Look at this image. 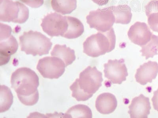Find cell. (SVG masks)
Segmentation results:
<instances>
[{"mask_svg":"<svg viewBox=\"0 0 158 118\" xmlns=\"http://www.w3.org/2000/svg\"><path fill=\"white\" fill-rule=\"evenodd\" d=\"M70 88L72 91V97L78 101H86L93 96V95L86 93L80 88L77 79L70 86Z\"/></svg>","mask_w":158,"mask_h":118,"instance_id":"cell-23","label":"cell"},{"mask_svg":"<svg viewBox=\"0 0 158 118\" xmlns=\"http://www.w3.org/2000/svg\"><path fill=\"white\" fill-rule=\"evenodd\" d=\"M93 2L100 6H104L106 5L109 0H92Z\"/></svg>","mask_w":158,"mask_h":118,"instance_id":"cell-26","label":"cell"},{"mask_svg":"<svg viewBox=\"0 0 158 118\" xmlns=\"http://www.w3.org/2000/svg\"><path fill=\"white\" fill-rule=\"evenodd\" d=\"M13 102V96L10 89L5 85H1L0 113L9 110Z\"/></svg>","mask_w":158,"mask_h":118,"instance_id":"cell-21","label":"cell"},{"mask_svg":"<svg viewBox=\"0 0 158 118\" xmlns=\"http://www.w3.org/2000/svg\"><path fill=\"white\" fill-rule=\"evenodd\" d=\"M23 2L31 7L36 8L43 5L44 0H24Z\"/></svg>","mask_w":158,"mask_h":118,"instance_id":"cell-24","label":"cell"},{"mask_svg":"<svg viewBox=\"0 0 158 118\" xmlns=\"http://www.w3.org/2000/svg\"><path fill=\"white\" fill-rule=\"evenodd\" d=\"M79 87L87 94L94 95L102 86V73L96 67L89 66L81 72L77 79Z\"/></svg>","mask_w":158,"mask_h":118,"instance_id":"cell-7","label":"cell"},{"mask_svg":"<svg viewBox=\"0 0 158 118\" xmlns=\"http://www.w3.org/2000/svg\"><path fill=\"white\" fill-rule=\"evenodd\" d=\"M151 109L149 98L141 94L132 100L128 113L131 118H147Z\"/></svg>","mask_w":158,"mask_h":118,"instance_id":"cell-12","label":"cell"},{"mask_svg":"<svg viewBox=\"0 0 158 118\" xmlns=\"http://www.w3.org/2000/svg\"><path fill=\"white\" fill-rule=\"evenodd\" d=\"M104 67L105 77L111 84H121L126 81L128 73L124 59L109 60Z\"/></svg>","mask_w":158,"mask_h":118,"instance_id":"cell-10","label":"cell"},{"mask_svg":"<svg viewBox=\"0 0 158 118\" xmlns=\"http://www.w3.org/2000/svg\"><path fill=\"white\" fill-rule=\"evenodd\" d=\"M158 73V63L150 61L141 65L137 70L135 78L138 83L144 85L148 83H152Z\"/></svg>","mask_w":158,"mask_h":118,"instance_id":"cell-13","label":"cell"},{"mask_svg":"<svg viewBox=\"0 0 158 118\" xmlns=\"http://www.w3.org/2000/svg\"><path fill=\"white\" fill-rule=\"evenodd\" d=\"M20 1H21V2H23V1H24V0H19Z\"/></svg>","mask_w":158,"mask_h":118,"instance_id":"cell-27","label":"cell"},{"mask_svg":"<svg viewBox=\"0 0 158 118\" xmlns=\"http://www.w3.org/2000/svg\"><path fill=\"white\" fill-rule=\"evenodd\" d=\"M68 22V28L63 37L69 39L77 38L84 33V25L81 21L77 18L66 16Z\"/></svg>","mask_w":158,"mask_h":118,"instance_id":"cell-17","label":"cell"},{"mask_svg":"<svg viewBox=\"0 0 158 118\" xmlns=\"http://www.w3.org/2000/svg\"><path fill=\"white\" fill-rule=\"evenodd\" d=\"M140 52L142 56L146 57V60L158 55V36L152 34V39L147 44L142 46Z\"/></svg>","mask_w":158,"mask_h":118,"instance_id":"cell-22","label":"cell"},{"mask_svg":"<svg viewBox=\"0 0 158 118\" xmlns=\"http://www.w3.org/2000/svg\"><path fill=\"white\" fill-rule=\"evenodd\" d=\"M29 17V10L22 3L12 0H1L0 21L22 24Z\"/></svg>","mask_w":158,"mask_h":118,"instance_id":"cell-4","label":"cell"},{"mask_svg":"<svg viewBox=\"0 0 158 118\" xmlns=\"http://www.w3.org/2000/svg\"><path fill=\"white\" fill-rule=\"evenodd\" d=\"M11 83L21 103L27 106L37 103L39 78L34 71L27 67L18 69L12 74Z\"/></svg>","mask_w":158,"mask_h":118,"instance_id":"cell-1","label":"cell"},{"mask_svg":"<svg viewBox=\"0 0 158 118\" xmlns=\"http://www.w3.org/2000/svg\"><path fill=\"white\" fill-rule=\"evenodd\" d=\"M116 36L113 28L106 32H98L87 38L83 43L84 53L95 57L110 53L115 49Z\"/></svg>","mask_w":158,"mask_h":118,"instance_id":"cell-2","label":"cell"},{"mask_svg":"<svg viewBox=\"0 0 158 118\" xmlns=\"http://www.w3.org/2000/svg\"><path fill=\"white\" fill-rule=\"evenodd\" d=\"M152 32L145 22H136L131 26L128 32L130 40L135 44L142 47L151 40Z\"/></svg>","mask_w":158,"mask_h":118,"instance_id":"cell-11","label":"cell"},{"mask_svg":"<svg viewBox=\"0 0 158 118\" xmlns=\"http://www.w3.org/2000/svg\"><path fill=\"white\" fill-rule=\"evenodd\" d=\"M51 54L52 57L61 59L66 67L71 64L76 59L74 50L67 47L66 45H56Z\"/></svg>","mask_w":158,"mask_h":118,"instance_id":"cell-15","label":"cell"},{"mask_svg":"<svg viewBox=\"0 0 158 118\" xmlns=\"http://www.w3.org/2000/svg\"><path fill=\"white\" fill-rule=\"evenodd\" d=\"M41 26L44 31L51 37H63L67 30L69 25L67 17L52 13L42 19Z\"/></svg>","mask_w":158,"mask_h":118,"instance_id":"cell-8","label":"cell"},{"mask_svg":"<svg viewBox=\"0 0 158 118\" xmlns=\"http://www.w3.org/2000/svg\"><path fill=\"white\" fill-rule=\"evenodd\" d=\"M66 66L63 61L55 57H46L39 60L37 69L44 78L58 79L64 73Z\"/></svg>","mask_w":158,"mask_h":118,"instance_id":"cell-9","label":"cell"},{"mask_svg":"<svg viewBox=\"0 0 158 118\" xmlns=\"http://www.w3.org/2000/svg\"><path fill=\"white\" fill-rule=\"evenodd\" d=\"M118 105L116 97L108 92L101 94L97 98L95 106L100 113L104 115L109 114L115 110Z\"/></svg>","mask_w":158,"mask_h":118,"instance_id":"cell-14","label":"cell"},{"mask_svg":"<svg viewBox=\"0 0 158 118\" xmlns=\"http://www.w3.org/2000/svg\"><path fill=\"white\" fill-rule=\"evenodd\" d=\"M21 51L33 56L48 54L52 48L50 39L40 32L30 30L20 36Z\"/></svg>","mask_w":158,"mask_h":118,"instance_id":"cell-3","label":"cell"},{"mask_svg":"<svg viewBox=\"0 0 158 118\" xmlns=\"http://www.w3.org/2000/svg\"><path fill=\"white\" fill-rule=\"evenodd\" d=\"M154 108L158 112V88L153 92V96L152 99Z\"/></svg>","mask_w":158,"mask_h":118,"instance_id":"cell-25","label":"cell"},{"mask_svg":"<svg viewBox=\"0 0 158 118\" xmlns=\"http://www.w3.org/2000/svg\"><path fill=\"white\" fill-rule=\"evenodd\" d=\"M111 8L115 16V23L127 25L131 22L132 15L129 6L127 5L113 6H111Z\"/></svg>","mask_w":158,"mask_h":118,"instance_id":"cell-16","label":"cell"},{"mask_svg":"<svg viewBox=\"0 0 158 118\" xmlns=\"http://www.w3.org/2000/svg\"><path fill=\"white\" fill-rule=\"evenodd\" d=\"M148 25L154 32L158 33V1H151L145 6Z\"/></svg>","mask_w":158,"mask_h":118,"instance_id":"cell-18","label":"cell"},{"mask_svg":"<svg viewBox=\"0 0 158 118\" xmlns=\"http://www.w3.org/2000/svg\"><path fill=\"white\" fill-rule=\"evenodd\" d=\"M92 112L88 106L78 104L72 107L64 114V118H92Z\"/></svg>","mask_w":158,"mask_h":118,"instance_id":"cell-20","label":"cell"},{"mask_svg":"<svg viewBox=\"0 0 158 118\" xmlns=\"http://www.w3.org/2000/svg\"><path fill=\"white\" fill-rule=\"evenodd\" d=\"M86 19L90 28L102 32L110 30L115 21L111 6L91 11Z\"/></svg>","mask_w":158,"mask_h":118,"instance_id":"cell-5","label":"cell"},{"mask_svg":"<svg viewBox=\"0 0 158 118\" xmlns=\"http://www.w3.org/2000/svg\"><path fill=\"white\" fill-rule=\"evenodd\" d=\"M51 5L55 12L63 15L71 13L77 8V0H52Z\"/></svg>","mask_w":158,"mask_h":118,"instance_id":"cell-19","label":"cell"},{"mask_svg":"<svg viewBox=\"0 0 158 118\" xmlns=\"http://www.w3.org/2000/svg\"><path fill=\"white\" fill-rule=\"evenodd\" d=\"M12 28L1 23L0 35V64L1 66L7 64L11 56L17 51L18 44L16 39L11 35Z\"/></svg>","mask_w":158,"mask_h":118,"instance_id":"cell-6","label":"cell"}]
</instances>
